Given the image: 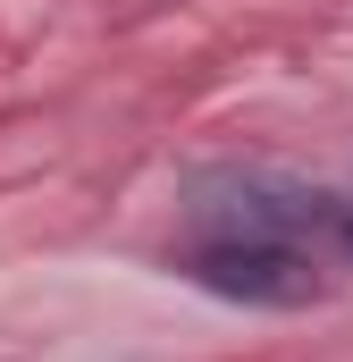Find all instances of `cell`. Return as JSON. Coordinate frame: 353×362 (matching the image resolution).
I'll use <instances>...</instances> for the list:
<instances>
[{
  "label": "cell",
  "instance_id": "obj_1",
  "mask_svg": "<svg viewBox=\"0 0 353 362\" xmlns=\"http://www.w3.org/2000/svg\"><path fill=\"white\" fill-rule=\"evenodd\" d=\"M169 270L219 303H253V312H303L328 295V262L303 253V245H277V236H219V228H193V245H176Z\"/></svg>",
  "mask_w": 353,
  "mask_h": 362
}]
</instances>
